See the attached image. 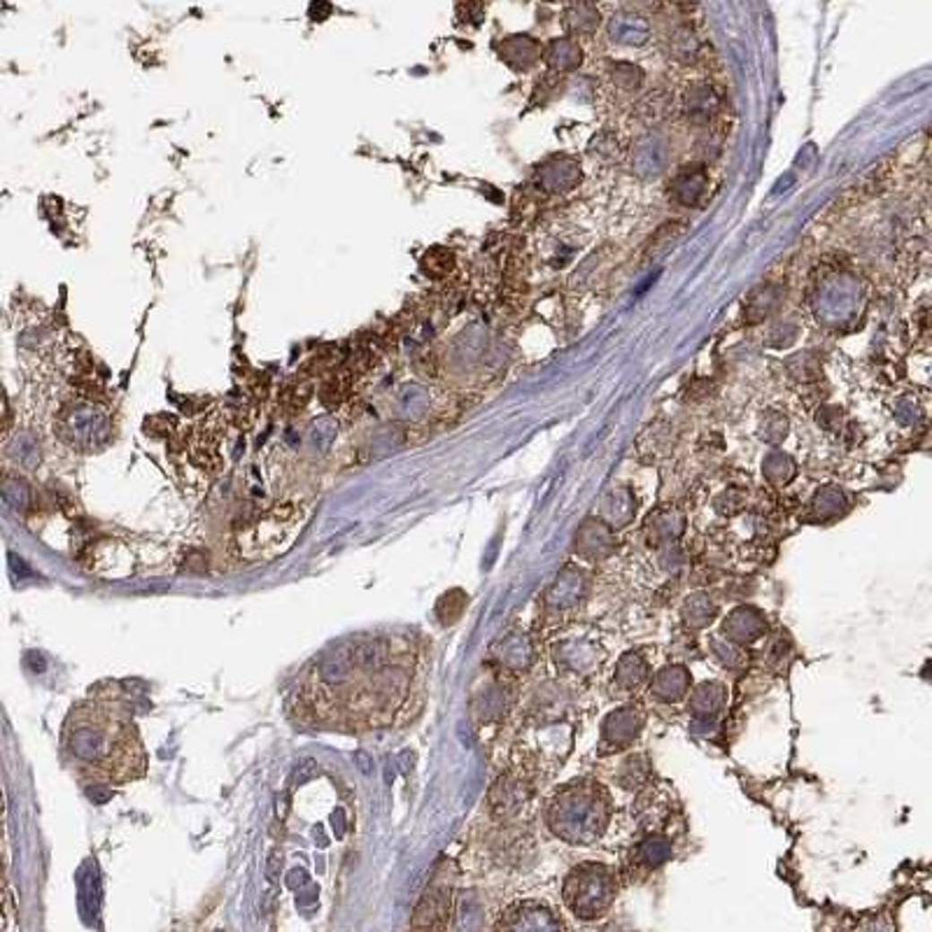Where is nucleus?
Here are the masks:
<instances>
[{
  "label": "nucleus",
  "instance_id": "13",
  "mask_svg": "<svg viewBox=\"0 0 932 932\" xmlns=\"http://www.w3.org/2000/svg\"><path fill=\"white\" fill-rule=\"evenodd\" d=\"M613 541L608 530H604V524L600 522H590L585 524L578 534V555L585 559H601L611 553Z\"/></svg>",
  "mask_w": 932,
  "mask_h": 932
},
{
  "label": "nucleus",
  "instance_id": "5",
  "mask_svg": "<svg viewBox=\"0 0 932 932\" xmlns=\"http://www.w3.org/2000/svg\"><path fill=\"white\" fill-rule=\"evenodd\" d=\"M555 660H557V664L562 669L578 676H590L604 664L600 648L594 646L592 641L585 639H571L557 643V648H555Z\"/></svg>",
  "mask_w": 932,
  "mask_h": 932
},
{
  "label": "nucleus",
  "instance_id": "15",
  "mask_svg": "<svg viewBox=\"0 0 932 932\" xmlns=\"http://www.w3.org/2000/svg\"><path fill=\"white\" fill-rule=\"evenodd\" d=\"M648 674H651V669H648V662L641 655H636V652H629V655H625L620 662H617V669H616V681L617 686L620 687H636L641 686V683L646 681Z\"/></svg>",
  "mask_w": 932,
  "mask_h": 932
},
{
  "label": "nucleus",
  "instance_id": "3",
  "mask_svg": "<svg viewBox=\"0 0 932 932\" xmlns=\"http://www.w3.org/2000/svg\"><path fill=\"white\" fill-rule=\"evenodd\" d=\"M453 911V891L445 884H434L427 888L422 900L415 907L410 930L408 932H443Z\"/></svg>",
  "mask_w": 932,
  "mask_h": 932
},
{
  "label": "nucleus",
  "instance_id": "12",
  "mask_svg": "<svg viewBox=\"0 0 932 932\" xmlns=\"http://www.w3.org/2000/svg\"><path fill=\"white\" fill-rule=\"evenodd\" d=\"M534 658L531 641L524 634H508L495 646V660L504 669H524Z\"/></svg>",
  "mask_w": 932,
  "mask_h": 932
},
{
  "label": "nucleus",
  "instance_id": "18",
  "mask_svg": "<svg viewBox=\"0 0 932 932\" xmlns=\"http://www.w3.org/2000/svg\"><path fill=\"white\" fill-rule=\"evenodd\" d=\"M383 646H380V641L375 639L357 641V643H352V648H350V660H352V664L364 667V669L378 667V664L383 662Z\"/></svg>",
  "mask_w": 932,
  "mask_h": 932
},
{
  "label": "nucleus",
  "instance_id": "10",
  "mask_svg": "<svg viewBox=\"0 0 932 932\" xmlns=\"http://www.w3.org/2000/svg\"><path fill=\"white\" fill-rule=\"evenodd\" d=\"M68 744L70 751L75 753L77 757L89 760V763H99L108 753L110 739H108L105 729L91 728V725H80L75 732H68Z\"/></svg>",
  "mask_w": 932,
  "mask_h": 932
},
{
  "label": "nucleus",
  "instance_id": "17",
  "mask_svg": "<svg viewBox=\"0 0 932 932\" xmlns=\"http://www.w3.org/2000/svg\"><path fill=\"white\" fill-rule=\"evenodd\" d=\"M683 620H686V625H690V627L695 629H702L706 627V625L713 620V616H716V606H713V601L706 597V594H693L690 600L686 601V606H683Z\"/></svg>",
  "mask_w": 932,
  "mask_h": 932
},
{
  "label": "nucleus",
  "instance_id": "4",
  "mask_svg": "<svg viewBox=\"0 0 932 932\" xmlns=\"http://www.w3.org/2000/svg\"><path fill=\"white\" fill-rule=\"evenodd\" d=\"M496 932H562V928L550 909L536 902H524L513 907L501 919Z\"/></svg>",
  "mask_w": 932,
  "mask_h": 932
},
{
  "label": "nucleus",
  "instance_id": "23",
  "mask_svg": "<svg viewBox=\"0 0 932 932\" xmlns=\"http://www.w3.org/2000/svg\"><path fill=\"white\" fill-rule=\"evenodd\" d=\"M355 764L364 772V774H371L373 772V757L367 751H357L355 753Z\"/></svg>",
  "mask_w": 932,
  "mask_h": 932
},
{
  "label": "nucleus",
  "instance_id": "14",
  "mask_svg": "<svg viewBox=\"0 0 932 932\" xmlns=\"http://www.w3.org/2000/svg\"><path fill=\"white\" fill-rule=\"evenodd\" d=\"M725 704V687L721 683H702V686L695 687L693 702H690V709L697 718H706L711 721L713 716H718V711Z\"/></svg>",
  "mask_w": 932,
  "mask_h": 932
},
{
  "label": "nucleus",
  "instance_id": "19",
  "mask_svg": "<svg viewBox=\"0 0 932 932\" xmlns=\"http://www.w3.org/2000/svg\"><path fill=\"white\" fill-rule=\"evenodd\" d=\"M350 667H352L350 655H329V658L322 660L320 664L322 681L332 683V686H341V683L348 681Z\"/></svg>",
  "mask_w": 932,
  "mask_h": 932
},
{
  "label": "nucleus",
  "instance_id": "22",
  "mask_svg": "<svg viewBox=\"0 0 932 932\" xmlns=\"http://www.w3.org/2000/svg\"><path fill=\"white\" fill-rule=\"evenodd\" d=\"M317 772H320V767H317V763L315 760H303L301 764L297 767V772H294V786H303V783H308L313 776H317Z\"/></svg>",
  "mask_w": 932,
  "mask_h": 932
},
{
  "label": "nucleus",
  "instance_id": "6",
  "mask_svg": "<svg viewBox=\"0 0 932 932\" xmlns=\"http://www.w3.org/2000/svg\"><path fill=\"white\" fill-rule=\"evenodd\" d=\"M641 711L632 709V706H623V709H616L611 716L604 721V728H601V744H604L606 751H617V748H625L632 741L636 739V734L641 729Z\"/></svg>",
  "mask_w": 932,
  "mask_h": 932
},
{
  "label": "nucleus",
  "instance_id": "2",
  "mask_svg": "<svg viewBox=\"0 0 932 932\" xmlns=\"http://www.w3.org/2000/svg\"><path fill=\"white\" fill-rule=\"evenodd\" d=\"M613 897L616 879L604 865H581L565 881V900L578 919H600L608 911Z\"/></svg>",
  "mask_w": 932,
  "mask_h": 932
},
{
  "label": "nucleus",
  "instance_id": "7",
  "mask_svg": "<svg viewBox=\"0 0 932 932\" xmlns=\"http://www.w3.org/2000/svg\"><path fill=\"white\" fill-rule=\"evenodd\" d=\"M767 632V620L757 608H748V606H741L737 611H732L728 616V620L722 623V634L728 636L729 643L739 646V643H753L755 639Z\"/></svg>",
  "mask_w": 932,
  "mask_h": 932
},
{
  "label": "nucleus",
  "instance_id": "11",
  "mask_svg": "<svg viewBox=\"0 0 932 932\" xmlns=\"http://www.w3.org/2000/svg\"><path fill=\"white\" fill-rule=\"evenodd\" d=\"M687 687H690V674H687L686 667L669 664L652 678L651 693L660 702H678V699L686 697Z\"/></svg>",
  "mask_w": 932,
  "mask_h": 932
},
{
  "label": "nucleus",
  "instance_id": "20",
  "mask_svg": "<svg viewBox=\"0 0 932 932\" xmlns=\"http://www.w3.org/2000/svg\"><path fill=\"white\" fill-rule=\"evenodd\" d=\"M671 849H669V841L662 837H651L643 841V846H641V862L643 865H648V867H658V865H662L667 858H669Z\"/></svg>",
  "mask_w": 932,
  "mask_h": 932
},
{
  "label": "nucleus",
  "instance_id": "8",
  "mask_svg": "<svg viewBox=\"0 0 932 932\" xmlns=\"http://www.w3.org/2000/svg\"><path fill=\"white\" fill-rule=\"evenodd\" d=\"M530 798V788L524 781H520L518 776H501L492 786L489 792V804H492V811H495L499 818H508V816L518 814L522 809L524 799Z\"/></svg>",
  "mask_w": 932,
  "mask_h": 932
},
{
  "label": "nucleus",
  "instance_id": "9",
  "mask_svg": "<svg viewBox=\"0 0 932 932\" xmlns=\"http://www.w3.org/2000/svg\"><path fill=\"white\" fill-rule=\"evenodd\" d=\"M582 592H585V578H582L581 571L566 569L548 590V606L555 611H566L581 601Z\"/></svg>",
  "mask_w": 932,
  "mask_h": 932
},
{
  "label": "nucleus",
  "instance_id": "16",
  "mask_svg": "<svg viewBox=\"0 0 932 932\" xmlns=\"http://www.w3.org/2000/svg\"><path fill=\"white\" fill-rule=\"evenodd\" d=\"M511 704V693H508L506 686L501 683H492L489 687H485L483 695H478V711L485 721L489 718H499L504 716V711Z\"/></svg>",
  "mask_w": 932,
  "mask_h": 932
},
{
  "label": "nucleus",
  "instance_id": "1",
  "mask_svg": "<svg viewBox=\"0 0 932 932\" xmlns=\"http://www.w3.org/2000/svg\"><path fill=\"white\" fill-rule=\"evenodd\" d=\"M608 799L597 786H574L559 792L550 804L548 823L559 839L574 846H588L604 834Z\"/></svg>",
  "mask_w": 932,
  "mask_h": 932
},
{
  "label": "nucleus",
  "instance_id": "21",
  "mask_svg": "<svg viewBox=\"0 0 932 932\" xmlns=\"http://www.w3.org/2000/svg\"><path fill=\"white\" fill-rule=\"evenodd\" d=\"M282 867H285V858H282V853H280L278 849L271 850V856H268V860H266V867H263L266 879L271 881V884H278L280 874H282Z\"/></svg>",
  "mask_w": 932,
  "mask_h": 932
}]
</instances>
